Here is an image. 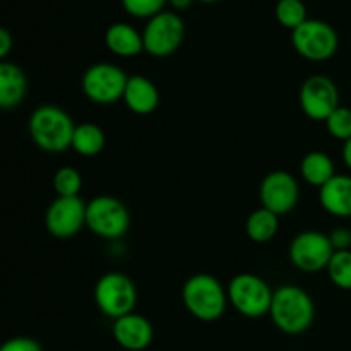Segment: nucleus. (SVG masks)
<instances>
[{
  "instance_id": "1",
  "label": "nucleus",
  "mask_w": 351,
  "mask_h": 351,
  "mask_svg": "<svg viewBox=\"0 0 351 351\" xmlns=\"http://www.w3.org/2000/svg\"><path fill=\"white\" fill-rule=\"evenodd\" d=\"M269 317L285 335H304L315 319L314 300L297 285H281L274 290Z\"/></svg>"
},
{
  "instance_id": "2",
  "label": "nucleus",
  "mask_w": 351,
  "mask_h": 351,
  "mask_svg": "<svg viewBox=\"0 0 351 351\" xmlns=\"http://www.w3.org/2000/svg\"><path fill=\"white\" fill-rule=\"evenodd\" d=\"M27 130L38 149L58 154L72 146L75 123L60 106L41 105L31 113Z\"/></svg>"
},
{
  "instance_id": "3",
  "label": "nucleus",
  "mask_w": 351,
  "mask_h": 351,
  "mask_svg": "<svg viewBox=\"0 0 351 351\" xmlns=\"http://www.w3.org/2000/svg\"><path fill=\"white\" fill-rule=\"evenodd\" d=\"M182 300L192 317L201 322H215L223 317L228 302V291L221 281L208 273H197L185 281Z\"/></svg>"
},
{
  "instance_id": "4",
  "label": "nucleus",
  "mask_w": 351,
  "mask_h": 351,
  "mask_svg": "<svg viewBox=\"0 0 351 351\" xmlns=\"http://www.w3.org/2000/svg\"><path fill=\"white\" fill-rule=\"evenodd\" d=\"M228 302L240 315L247 319H259L269 315L274 291L266 280L254 273H240L230 280Z\"/></svg>"
},
{
  "instance_id": "5",
  "label": "nucleus",
  "mask_w": 351,
  "mask_h": 351,
  "mask_svg": "<svg viewBox=\"0 0 351 351\" xmlns=\"http://www.w3.org/2000/svg\"><path fill=\"white\" fill-rule=\"evenodd\" d=\"M86 228L99 239L119 240L129 232L130 213L120 199L98 195L86 206Z\"/></svg>"
},
{
  "instance_id": "6",
  "label": "nucleus",
  "mask_w": 351,
  "mask_h": 351,
  "mask_svg": "<svg viewBox=\"0 0 351 351\" xmlns=\"http://www.w3.org/2000/svg\"><path fill=\"white\" fill-rule=\"evenodd\" d=\"M95 304L105 317L117 319L132 314L137 305V288L127 274L112 271L96 281Z\"/></svg>"
},
{
  "instance_id": "7",
  "label": "nucleus",
  "mask_w": 351,
  "mask_h": 351,
  "mask_svg": "<svg viewBox=\"0 0 351 351\" xmlns=\"http://www.w3.org/2000/svg\"><path fill=\"white\" fill-rule=\"evenodd\" d=\"M129 75L119 65L98 62L86 69L81 79V88L86 98L96 105H112L123 99Z\"/></svg>"
},
{
  "instance_id": "8",
  "label": "nucleus",
  "mask_w": 351,
  "mask_h": 351,
  "mask_svg": "<svg viewBox=\"0 0 351 351\" xmlns=\"http://www.w3.org/2000/svg\"><path fill=\"white\" fill-rule=\"evenodd\" d=\"M291 45L300 57L311 62H324L335 57L339 38L335 27L322 19H307L291 31Z\"/></svg>"
},
{
  "instance_id": "9",
  "label": "nucleus",
  "mask_w": 351,
  "mask_h": 351,
  "mask_svg": "<svg viewBox=\"0 0 351 351\" xmlns=\"http://www.w3.org/2000/svg\"><path fill=\"white\" fill-rule=\"evenodd\" d=\"M184 36V19L173 10H161L160 14L147 19L144 26V51L156 58L170 57L180 48Z\"/></svg>"
},
{
  "instance_id": "10",
  "label": "nucleus",
  "mask_w": 351,
  "mask_h": 351,
  "mask_svg": "<svg viewBox=\"0 0 351 351\" xmlns=\"http://www.w3.org/2000/svg\"><path fill=\"white\" fill-rule=\"evenodd\" d=\"M288 256L298 271L315 274L328 269L335 256V249H332L329 235L317 230H305L291 240Z\"/></svg>"
},
{
  "instance_id": "11",
  "label": "nucleus",
  "mask_w": 351,
  "mask_h": 351,
  "mask_svg": "<svg viewBox=\"0 0 351 351\" xmlns=\"http://www.w3.org/2000/svg\"><path fill=\"white\" fill-rule=\"evenodd\" d=\"M302 112L315 122H326L336 108H339V89L331 77L314 74L304 81L298 93Z\"/></svg>"
},
{
  "instance_id": "12",
  "label": "nucleus",
  "mask_w": 351,
  "mask_h": 351,
  "mask_svg": "<svg viewBox=\"0 0 351 351\" xmlns=\"http://www.w3.org/2000/svg\"><path fill=\"white\" fill-rule=\"evenodd\" d=\"M259 199L263 208L283 216L293 211L300 201V187L297 178L285 170H274L263 178L259 185Z\"/></svg>"
},
{
  "instance_id": "13",
  "label": "nucleus",
  "mask_w": 351,
  "mask_h": 351,
  "mask_svg": "<svg viewBox=\"0 0 351 351\" xmlns=\"http://www.w3.org/2000/svg\"><path fill=\"white\" fill-rule=\"evenodd\" d=\"M86 206L81 197H57L48 206L45 226L55 239L67 240L86 226Z\"/></svg>"
},
{
  "instance_id": "14",
  "label": "nucleus",
  "mask_w": 351,
  "mask_h": 351,
  "mask_svg": "<svg viewBox=\"0 0 351 351\" xmlns=\"http://www.w3.org/2000/svg\"><path fill=\"white\" fill-rule=\"evenodd\" d=\"M112 335L120 348L127 351H144L153 343L154 328L149 319L132 312L113 321Z\"/></svg>"
},
{
  "instance_id": "15",
  "label": "nucleus",
  "mask_w": 351,
  "mask_h": 351,
  "mask_svg": "<svg viewBox=\"0 0 351 351\" xmlns=\"http://www.w3.org/2000/svg\"><path fill=\"white\" fill-rule=\"evenodd\" d=\"M123 103L136 115H151L160 105V91L146 75H129L123 93Z\"/></svg>"
},
{
  "instance_id": "16",
  "label": "nucleus",
  "mask_w": 351,
  "mask_h": 351,
  "mask_svg": "<svg viewBox=\"0 0 351 351\" xmlns=\"http://www.w3.org/2000/svg\"><path fill=\"white\" fill-rule=\"evenodd\" d=\"M319 202L328 215L351 218V177L336 173L324 187L319 189Z\"/></svg>"
},
{
  "instance_id": "17",
  "label": "nucleus",
  "mask_w": 351,
  "mask_h": 351,
  "mask_svg": "<svg viewBox=\"0 0 351 351\" xmlns=\"http://www.w3.org/2000/svg\"><path fill=\"white\" fill-rule=\"evenodd\" d=\"M27 75L14 62H0V106L14 110L24 101L27 95Z\"/></svg>"
},
{
  "instance_id": "18",
  "label": "nucleus",
  "mask_w": 351,
  "mask_h": 351,
  "mask_svg": "<svg viewBox=\"0 0 351 351\" xmlns=\"http://www.w3.org/2000/svg\"><path fill=\"white\" fill-rule=\"evenodd\" d=\"M105 45L119 57H137L144 51L143 33L127 23H113L105 31Z\"/></svg>"
},
{
  "instance_id": "19",
  "label": "nucleus",
  "mask_w": 351,
  "mask_h": 351,
  "mask_svg": "<svg viewBox=\"0 0 351 351\" xmlns=\"http://www.w3.org/2000/svg\"><path fill=\"white\" fill-rule=\"evenodd\" d=\"M300 175L312 187H324L336 175L335 161L324 151H311L300 161Z\"/></svg>"
},
{
  "instance_id": "20",
  "label": "nucleus",
  "mask_w": 351,
  "mask_h": 351,
  "mask_svg": "<svg viewBox=\"0 0 351 351\" xmlns=\"http://www.w3.org/2000/svg\"><path fill=\"white\" fill-rule=\"evenodd\" d=\"M106 146V136L103 129L96 123L84 122L81 125H75L74 137H72V146L79 156L84 158H95L105 149Z\"/></svg>"
},
{
  "instance_id": "21",
  "label": "nucleus",
  "mask_w": 351,
  "mask_h": 351,
  "mask_svg": "<svg viewBox=\"0 0 351 351\" xmlns=\"http://www.w3.org/2000/svg\"><path fill=\"white\" fill-rule=\"evenodd\" d=\"M280 230V216L263 208L252 211L245 221V233L252 242L267 243L276 237Z\"/></svg>"
},
{
  "instance_id": "22",
  "label": "nucleus",
  "mask_w": 351,
  "mask_h": 351,
  "mask_svg": "<svg viewBox=\"0 0 351 351\" xmlns=\"http://www.w3.org/2000/svg\"><path fill=\"white\" fill-rule=\"evenodd\" d=\"M274 16L281 26L291 31L297 29L308 19L304 0H278L274 7Z\"/></svg>"
},
{
  "instance_id": "23",
  "label": "nucleus",
  "mask_w": 351,
  "mask_h": 351,
  "mask_svg": "<svg viewBox=\"0 0 351 351\" xmlns=\"http://www.w3.org/2000/svg\"><path fill=\"white\" fill-rule=\"evenodd\" d=\"M328 276L339 290H351V250L335 252L328 266Z\"/></svg>"
},
{
  "instance_id": "24",
  "label": "nucleus",
  "mask_w": 351,
  "mask_h": 351,
  "mask_svg": "<svg viewBox=\"0 0 351 351\" xmlns=\"http://www.w3.org/2000/svg\"><path fill=\"white\" fill-rule=\"evenodd\" d=\"M53 191L57 197H79L82 189V177L75 168L62 167L53 173Z\"/></svg>"
},
{
  "instance_id": "25",
  "label": "nucleus",
  "mask_w": 351,
  "mask_h": 351,
  "mask_svg": "<svg viewBox=\"0 0 351 351\" xmlns=\"http://www.w3.org/2000/svg\"><path fill=\"white\" fill-rule=\"evenodd\" d=\"M324 123L328 132L336 141L346 143V141L351 139V108H348V106L336 108Z\"/></svg>"
},
{
  "instance_id": "26",
  "label": "nucleus",
  "mask_w": 351,
  "mask_h": 351,
  "mask_svg": "<svg viewBox=\"0 0 351 351\" xmlns=\"http://www.w3.org/2000/svg\"><path fill=\"white\" fill-rule=\"evenodd\" d=\"M167 0H122V5L130 16L141 17V19H151L153 16L165 10Z\"/></svg>"
},
{
  "instance_id": "27",
  "label": "nucleus",
  "mask_w": 351,
  "mask_h": 351,
  "mask_svg": "<svg viewBox=\"0 0 351 351\" xmlns=\"http://www.w3.org/2000/svg\"><path fill=\"white\" fill-rule=\"evenodd\" d=\"M0 351H43L40 343L27 336H17V338L7 339Z\"/></svg>"
},
{
  "instance_id": "28",
  "label": "nucleus",
  "mask_w": 351,
  "mask_h": 351,
  "mask_svg": "<svg viewBox=\"0 0 351 351\" xmlns=\"http://www.w3.org/2000/svg\"><path fill=\"white\" fill-rule=\"evenodd\" d=\"M329 240H331V245L335 249V252L351 250V228H345V226L335 228L329 233Z\"/></svg>"
},
{
  "instance_id": "29",
  "label": "nucleus",
  "mask_w": 351,
  "mask_h": 351,
  "mask_svg": "<svg viewBox=\"0 0 351 351\" xmlns=\"http://www.w3.org/2000/svg\"><path fill=\"white\" fill-rule=\"evenodd\" d=\"M12 47V34H10L5 27H0V58H2V60H5V57L10 53Z\"/></svg>"
},
{
  "instance_id": "30",
  "label": "nucleus",
  "mask_w": 351,
  "mask_h": 351,
  "mask_svg": "<svg viewBox=\"0 0 351 351\" xmlns=\"http://www.w3.org/2000/svg\"><path fill=\"white\" fill-rule=\"evenodd\" d=\"M167 2L170 3L173 9L184 10V9H189V7L192 5V2H194V0H167Z\"/></svg>"
},
{
  "instance_id": "31",
  "label": "nucleus",
  "mask_w": 351,
  "mask_h": 351,
  "mask_svg": "<svg viewBox=\"0 0 351 351\" xmlns=\"http://www.w3.org/2000/svg\"><path fill=\"white\" fill-rule=\"evenodd\" d=\"M343 161L351 170V139L346 141L345 146H343Z\"/></svg>"
},
{
  "instance_id": "32",
  "label": "nucleus",
  "mask_w": 351,
  "mask_h": 351,
  "mask_svg": "<svg viewBox=\"0 0 351 351\" xmlns=\"http://www.w3.org/2000/svg\"><path fill=\"white\" fill-rule=\"evenodd\" d=\"M201 2H206V3H213V2H218V0H201Z\"/></svg>"
}]
</instances>
